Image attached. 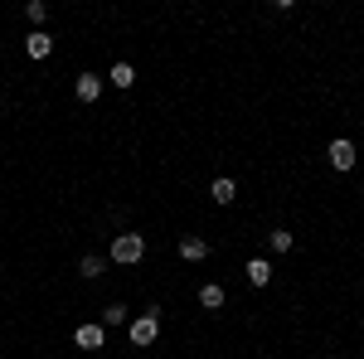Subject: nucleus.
I'll return each instance as SVG.
<instances>
[{
    "label": "nucleus",
    "mask_w": 364,
    "mask_h": 359,
    "mask_svg": "<svg viewBox=\"0 0 364 359\" xmlns=\"http://www.w3.org/2000/svg\"><path fill=\"white\" fill-rule=\"evenodd\" d=\"M141 257H146V238H141V233H117L112 238V262L132 267V262H141Z\"/></svg>",
    "instance_id": "nucleus-1"
},
{
    "label": "nucleus",
    "mask_w": 364,
    "mask_h": 359,
    "mask_svg": "<svg viewBox=\"0 0 364 359\" xmlns=\"http://www.w3.org/2000/svg\"><path fill=\"white\" fill-rule=\"evenodd\" d=\"M127 335H132V345H136V350H146V345L161 335V311H146V316H136V321L127 326Z\"/></svg>",
    "instance_id": "nucleus-2"
},
{
    "label": "nucleus",
    "mask_w": 364,
    "mask_h": 359,
    "mask_svg": "<svg viewBox=\"0 0 364 359\" xmlns=\"http://www.w3.org/2000/svg\"><path fill=\"white\" fill-rule=\"evenodd\" d=\"M25 54L34 58V63H39V58H49V54H54V39H49L44 29H34V34L25 39Z\"/></svg>",
    "instance_id": "nucleus-3"
},
{
    "label": "nucleus",
    "mask_w": 364,
    "mask_h": 359,
    "mask_svg": "<svg viewBox=\"0 0 364 359\" xmlns=\"http://www.w3.org/2000/svg\"><path fill=\"white\" fill-rule=\"evenodd\" d=\"M331 166L336 170H355V146H350V141H331Z\"/></svg>",
    "instance_id": "nucleus-4"
},
{
    "label": "nucleus",
    "mask_w": 364,
    "mask_h": 359,
    "mask_svg": "<svg viewBox=\"0 0 364 359\" xmlns=\"http://www.w3.org/2000/svg\"><path fill=\"white\" fill-rule=\"evenodd\" d=\"M243 272H248V282H252V286H267V282H272V262H267V257H252V262L243 267Z\"/></svg>",
    "instance_id": "nucleus-5"
},
{
    "label": "nucleus",
    "mask_w": 364,
    "mask_h": 359,
    "mask_svg": "<svg viewBox=\"0 0 364 359\" xmlns=\"http://www.w3.org/2000/svg\"><path fill=\"white\" fill-rule=\"evenodd\" d=\"M97 97H102V78L78 73V102H97Z\"/></svg>",
    "instance_id": "nucleus-6"
},
{
    "label": "nucleus",
    "mask_w": 364,
    "mask_h": 359,
    "mask_svg": "<svg viewBox=\"0 0 364 359\" xmlns=\"http://www.w3.org/2000/svg\"><path fill=\"white\" fill-rule=\"evenodd\" d=\"M180 257H185V262H204V257H209V243H204V238H180Z\"/></svg>",
    "instance_id": "nucleus-7"
},
{
    "label": "nucleus",
    "mask_w": 364,
    "mask_h": 359,
    "mask_svg": "<svg viewBox=\"0 0 364 359\" xmlns=\"http://www.w3.org/2000/svg\"><path fill=\"white\" fill-rule=\"evenodd\" d=\"M199 306H204V311H219V306H224V286H219V282L199 286Z\"/></svg>",
    "instance_id": "nucleus-8"
},
{
    "label": "nucleus",
    "mask_w": 364,
    "mask_h": 359,
    "mask_svg": "<svg viewBox=\"0 0 364 359\" xmlns=\"http://www.w3.org/2000/svg\"><path fill=\"white\" fill-rule=\"evenodd\" d=\"M83 350H102V326H78V335H73Z\"/></svg>",
    "instance_id": "nucleus-9"
},
{
    "label": "nucleus",
    "mask_w": 364,
    "mask_h": 359,
    "mask_svg": "<svg viewBox=\"0 0 364 359\" xmlns=\"http://www.w3.org/2000/svg\"><path fill=\"white\" fill-rule=\"evenodd\" d=\"M117 326H127V306L112 301L107 311H102V331H117Z\"/></svg>",
    "instance_id": "nucleus-10"
},
{
    "label": "nucleus",
    "mask_w": 364,
    "mask_h": 359,
    "mask_svg": "<svg viewBox=\"0 0 364 359\" xmlns=\"http://www.w3.org/2000/svg\"><path fill=\"white\" fill-rule=\"evenodd\" d=\"M214 204H233V199H238V185H233V180H214Z\"/></svg>",
    "instance_id": "nucleus-11"
},
{
    "label": "nucleus",
    "mask_w": 364,
    "mask_h": 359,
    "mask_svg": "<svg viewBox=\"0 0 364 359\" xmlns=\"http://www.w3.org/2000/svg\"><path fill=\"white\" fill-rule=\"evenodd\" d=\"M107 78H112L117 87H132V83H136V68H132V63H112V73H107Z\"/></svg>",
    "instance_id": "nucleus-12"
},
{
    "label": "nucleus",
    "mask_w": 364,
    "mask_h": 359,
    "mask_svg": "<svg viewBox=\"0 0 364 359\" xmlns=\"http://www.w3.org/2000/svg\"><path fill=\"white\" fill-rule=\"evenodd\" d=\"M78 267H83V277H102V267H107V262H102L97 252H87V257L78 262Z\"/></svg>",
    "instance_id": "nucleus-13"
},
{
    "label": "nucleus",
    "mask_w": 364,
    "mask_h": 359,
    "mask_svg": "<svg viewBox=\"0 0 364 359\" xmlns=\"http://www.w3.org/2000/svg\"><path fill=\"white\" fill-rule=\"evenodd\" d=\"M267 238H272V252H291V233L287 228H272Z\"/></svg>",
    "instance_id": "nucleus-14"
},
{
    "label": "nucleus",
    "mask_w": 364,
    "mask_h": 359,
    "mask_svg": "<svg viewBox=\"0 0 364 359\" xmlns=\"http://www.w3.org/2000/svg\"><path fill=\"white\" fill-rule=\"evenodd\" d=\"M25 15L34 20V25H44V15H49V5H44V0H29V5H25Z\"/></svg>",
    "instance_id": "nucleus-15"
}]
</instances>
